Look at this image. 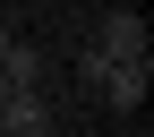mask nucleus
Segmentation results:
<instances>
[{
  "label": "nucleus",
  "instance_id": "f257e3e1",
  "mask_svg": "<svg viewBox=\"0 0 154 137\" xmlns=\"http://www.w3.org/2000/svg\"><path fill=\"white\" fill-rule=\"evenodd\" d=\"M94 51H103L111 69H154V60H146V17H137V9H111L103 34H94Z\"/></svg>",
  "mask_w": 154,
  "mask_h": 137
},
{
  "label": "nucleus",
  "instance_id": "f03ea898",
  "mask_svg": "<svg viewBox=\"0 0 154 137\" xmlns=\"http://www.w3.org/2000/svg\"><path fill=\"white\" fill-rule=\"evenodd\" d=\"M0 77H9V94H43L51 86V60L34 43H9V51H0Z\"/></svg>",
  "mask_w": 154,
  "mask_h": 137
},
{
  "label": "nucleus",
  "instance_id": "7ed1b4c3",
  "mask_svg": "<svg viewBox=\"0 0 154 137\" xmlns=\"http://www.w3.org/2000/svg\"><path fill=\"white\" fill-rule=\"evenodd\" d=\"M0 137H51V103L43 94H9L0 103Z\"/></svg>",
  "mask_w": 154,
  "mask_h": 137
},
{
  "label": "nucleus",
  "instance_id": "20e7f679",
  "mask_svg": "<svg viewBox=\"0 0 154 137\" xmlns=\"http://www.w3.org/2000/svg\"><path fill=\"white\" fill-rule=\"evenodd\" d=\"M146 77H154V69H111V77H103L94 94H103L111 111H137V103H146Z\"/></svg>",
  "mask_w": 154,
  "mask_h": 137
},
{
  "label": "nucleus",
  "instance_id": "39448f33",
  "mask_svg": "<svg viewBox=\"0 0 154 137\" xmlns=\"http://www.w3.org/2000/svg\"><path fill=\"white\" fill-rule=\"evenodd\" d=\"M9 43H17V34H9V26H0V51H9Z\"/></svg>",
  "mask_w": 154,
  "mask_h": 137
},
{
  "label": "nucleus",
  "instance_id": "423d86ee",
  "mask_svg": "<svg viewBox=\"0 0 154 137\" xmlns=\"http://www.w3.org/2000/svg\"><path fill=\"white\" fill-rule=\"evenodd\" d=\"M0 103H9V77H0Z\"/></svg>",
  "mask_w": 154,
  "mask_h": 137
}]
</instances>
